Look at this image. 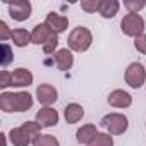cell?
Here are the masks:
<instances>
[{
	"label": "cell",
	"instance_id": "obj_14",
	"mask_svg": "<svg viewBox=\"0 0 146 146\" xmlns=\"http://www.w3.org/2000/svg\"><path fill=\"white\" fill-rule=\"evenodd\" d=\"M52 35H55L45 23H41V24H36L35 28H33V31H31V41H33V45H38V46H43L50 38H52Z\"/></svg>",
	"mask_w": 146,
	"mask_h": 146
},
{
	"label": "cell",
	"instance_id": "obj_29",
	"mask_svg": "<svg viewBox=\"0 0 146 146\" xmlns=\"http://www.w3.org/2000/svg\"><path fill=\"white\" fill-rule=\"evenodd\" d=\"M144 125H146V124H144Z\"/></svg>",
	"mask_w": 146,
	"mask_h": 146
},
{
	"label": "cell",
	"instance_id": "obj_19",
	"mask_svg": "<svg viewBox=\"0 0 146 146\" xmlns=\"http://www.w3.org/2000/svg\"><path fill=\"white\" fill-rule=\"evenodd\" d=\"M33 146H60V141L52 134H40L33 141Z\"/></svg>",
	"mask_w": 146,
	"mask_h": 146
},
{
	"label": "cell",
	"instance_id": "obj_1",
	"mask_svg": "<svg viewBox=\"0 0 146 146\" xmlns=\"http://www.w3.org/2000/svg\"><path fill=\"white\" fill-rule=\"evenodd\" d=\"M33 95L28 91H2L0 93V110L5 113L28 112L33 107Z\"/></svg>",
	"mask_w": 146,
	"mask_h": 146
},
{
	"label": "cell",
	"instance_id": "obj_28",
	"mask_svg": "<svg viewBox=\"0 0 146 146\" xmlns=\"http://www.w3.org/2000/svg\"><path fill=\"white\" fill-rule=\"evenodd\" d=\"M0 137H2V143H4V146H7V137H9V136H7L5 132H2V134H0Z\"/></svg>",
	"mask_w": 146,
	"mask_h": 146
},
{
	"label": "cell",
	"instance_id": "obj_27",
	"mask_svg": "<svg viewBox=\"0 0 146 146\" xmlns=\"http://www.w3.org/2000/svg\"><path fill=\"white\" fill-rule=\"evenodd\" d=\"M11 36H12V29L7 26L5 21H0V40H2V41H7Z\"/></svg>",
	"mask_w": 146,
	"mask_h": 146
},
{
	"label": "cell",
	"instance_id": "obj_5",
	"mask_svg": "<svg viewBox=\"0 0 146 146\" xmlns=\"http://www.w3.org/2000/svg\"><path fill=\"white\" fill-rule=\"evenodd\" d=\"M144 19L139 14H125L120 21V29L125 36L131 38H137L141 35H144Z\"/></svg>",
	"mask_w": 146,
	"mask_h": 146
},
{
	"label": "cell",
	"instance_id": "obj_21",
	"mask_svg": "<svg viewBox=\"0 0 146 146\" xmlns=\"http://www.w3.org/2000/svg\"><path fill=\"white\" fill-rule=\"evenodd\" d=\"M124 7L129 11V14H139L146 7V0H124Z\"/></svg>",
	"mask_w": 146,
	"mask_h": 146
},
{
	"label": "cell",
	"instance_id": "obj_24",
	"mask_svg": "<svg viewBox=\"0 0 146 146\" xmlns=\"http://www.w3.org/2000/svg\"><path fill=\"white\" fill-rule=\"evenodd\" d=\"M11 86H12V72H9V70L4 69L2 72H0V90L5 91Z\"/></svg>",
	"mask_w": 146,
	"mask_h": 146
},
{
	"label": "cell",
	"instance_id": "obj_3",
	"mask_svg": "<svg viewBox=\"0 0 146 146\" xmlns=\"http://www.w3.org/2000/svg\"><path fill=\"white\" fill-rule=\"evenodd\" d=\"M100 125L110 134V136H122L127 129H129V119L124 113L119 112H112L102 117Z\"/></svg>",
	"mask_w": 146,
	"mask_h": 146
},
{
	"label": "cell",
	"instance_id": "obj_25",
	"mask_svg": "<svg viewBox=\"0 0 146 146\" xmlns=\"http://www.w3.org/2000/svg\"><path fill=\"white\" fill-rule=\"evenodd\" d=\"M57 46H58V35H52V38L43 45V52L46 53V55H50V53H55V50H57Z\"/></svg>",
	"mask_w": 146,
	"mask_h": 146
},
{
	"label": "cell",
	"instance_id": "obj_23",
	"mask_svg": "<svg viewBox=\"0 0 146 146\" xmlns=\"http://www.w3.org/2000/svg\"><path fill=\"white\" fill-rule=\"evenodd\" d=\"M100 4H102V0H83L81 9L88 14H95V12L100 11Z\"/></svg>",
	"mask_w": 146,
	"mask_h": 146
},
{
	"label": "cell",
	"instance_id": "obj_4",
	"mask_svg": "<svg viewBox=\"0 0 146 146\" xmlns=\"http://www.w3.org/2000/svg\"><path fill=\"white\" fill-rule=\"evenodd\" d=\"M125 84L132 90H139L146 84V69L141 62H131L124 72Z\"/></svg>",
	"mask_w": 146,
	"mask_h": 146
},
{
	"label": "cell",
	"instance_id": "obj_17",
	"mask_svg": "<svg viewBox=\"0 0 146 146\" xmlns=\"http://www.w3.org/2000/svg\"><path fill=\"white\" fill-rule=\"evenodd\" d=\"M119 9H120V2H119V0H102L98 14L103 19H113L119 14Z\"/></svg>",
	"mask_w": 146,
	"mask_h": 146
},
{
	"label": "cell",
	"instance_id": "obj_8",
	"mask_svg": "<svg viewBox=\"0 0 146 146\" xmlns=\"http://www.w3.org/2000/svg\"><path fill=\"white\" fill-rule=\"evenodd\" d=\"M58 119H60L58 112L55 108H52V107H41L36 112V117H35V120L41 127H55L58 124Z\"/></svg>",
	"mask_w": 146,
	"mask_h": 146
},
{
	"label": "cell",
	"instance_id": "obj_15",
	"mask_svg": "<svg viewBox=\"0 0 146 146\" xmlns=\"http://www.w3.org/2000/svg\"><path fill=\"white\" fill-rule=\"evenodd\" d=\"M98 127L95 125V124H83L78 131H76V139H78V143L79 144H84V146H88L96 136H98Z\"/></svg>",
	"mask_w": 146,
	"mask_h": 146
},
{
	"label": "cell",
	"instance_id": "obj_22",
	"mask_svg": "<svg viewBox=\"0 0 146 146\" xmlns=\"http://www.w3.org/2000/svg\"><path fill=\"white\" fill-rule=\"evenodd\" d=\"M0 50H2V57H0V65H2V67H7V65H9V64L14 60V53H12V48H11L7 43H2Z\"/></svg>",
	"mask_w": 146,
	"mask_h": 146
},
{
	"label": "cell",
	"instance_id": "obj_20",
	"mask_svg": "<svg viewBox=\"0 0 146 146\" xmlns=\"http://www.w3.org/2000/svg\"><path fill=\"white\" fill-rule=\"evenodd\" d=\"M88 146H113V137L108 132H98V136Z\"/></svg>",
	"mask_w": 146,
	"mask_h": 146
},
{
	"label": "cell",
	"instance_id": "obj_26",
	"mask_svg": "<svg viewBox=\"0 0 146 146\" xmlns=\"http://www.w3.org/2000/svg\"><path fill=\"white\" fill-rule=\"evenodd\" d=\"M134 48L139 52V53H146V33L134 38Z\"/></svg>",
	"mask_w": 146,
	"mask_h": 146
},
{
	"label": "cell",
	"instance_id": "obj_7",
	"mask_svg": "<svg viewBox=\"0 0 146 146\" xmlns=\"http://www.w3.org/2000/svg\"><path fill=\"white\" fill-rule=\"evenodd\" d=\"M35 96H36V100L40 102L41 107H52L58 100V91H57L55 86L45 83V84H40L36 88V95Z\"/></svg>",
	"mask_w": 146,
	"mask_h": 146
},
{
	"label": "cell",
	"instance_id": "obj_13",
	"mask_svg": "<svg viewBox=\"0 0 146 146\" xmlns=\"http://www.w3.org/2000/svg\"><path fill=\"white\" fill-rule=\"evenodd\" d=\"M33 72L26 67H17L12 70V86L14 88H28L33 84Z\"/></svg>",
	"mask_w": 146,
	"mask_h": 146
},
{
	"label": "cell",
	"instance_id": "obj_11",
	"mask_svg": "<svg viewBox=\"0 0 146 146\" xmlns=\"http://www.w3.org/2000/svg\"><path fill=\"white\" fill-rule=\"evenodd\" d=\"M9 139L14 146H29L33 144L35 137L28 132V129L24 125H19V127H12L9 131Z\"/></svg>",
	"mask_w": 146,
	"mask_h": 146
},
{
	"label": "cell",
	"instance_id": "obj_16",
	"mask_svg": "<svg viewBox=\"0 0 146 146\" xmlns=\"http://www.w3.org/2000/svg\"><path fill=\"white\" fill-rule=\"evenodd\" d=\"M83 117H84V108L79 103H69L64 108V119L69 125L78 124L79 120H83Z\"/></svg>",
	"mask_w": 146,
	"mask_h": 146
},
{
	"label": "cell",
	"instance_id": "obj_18",
	"mask_svg": "<svg viewBox=\"0 0 146 146\" xmlns=\"http://www.w3.org/2000/svg\"><path fill=\"white\" fill-rule=\"evenodd\" d=\"M11 40H12V43H14L17 48H24V46H28L29 43H33V41H31V33H29L28 29H24V28L12 29Z\"/></svg>",
	"mask_w": 146,
	"mask_h": 146
},
{
	"label": "cell",
	"instance_id": "obj_12",
	"mask_svg": "<svg viewBox=\"0 0 146 146\" xmlns=\"http://www.w3.org/2000/svg\"><path fill=\"white\" fill-rule=\"evenodd\" d=\"M53 60H55L57 69L65 72V70L72 69V65H74V52L69 48H60L53 53Z\"/></svg>",
	"mask_w": 146,
	"mask_h": 146
},
{
	"label": "cell",
	"instance_id": "obj_9",
	"mask_svg": "<svg viewBox=\"0 0 146 146\" xmlns=\"http://www.w3.org/2000/svg\"><path fill=\"white\" fill-rule=\"evenodd\" d=\"M107 102L113 108H129L132 105V95L124 90H113L108 93Z\"/></svg>",
	"mask_w": 146,
	"mask_h": 146
},
{
	"label": "cell",
	"instance_id": "obj_10",
	"mask_svg": "<svg viewBox=\"0 0 146 146\" xmlns=\"http://www.w3.org/2000/svg\"><path fill=\"white\" fill-rule=\"evenodd\" d=\"M45 24L55 33V35H60V33H64V31H67V28H69V19L65 17V16H62V14H58V12H48L46 14V19H45Z\"/></svg>",
	"mask_w": 146,
	"mask_h": 146
},
{
	"label": "cell",
	"instance_id": "obj_6",
	"mask_svg": "<svg viewBox=\"0 0 146 146\" xmlns=\"http://www.w3.org/2000/svg\"><path fill=\"white\" fill-rule=\"evenodd\" d=\"M7 9H9V16L17 21V23H24L31 17V12H33V5L29 0H16V2H11L7 4Z\"/></svg>",
	"mask_w": 146,
	"mask_h": 146
},
{
	"label": "cell",
	"instance_id": "obj_2",
	"mask_svg": "<svg viewBox=\"0 0 146 146\" xmlns=\"http://www.w3.org/2000/svg\"><path fill=\"white\" fill-rule=\"evenodd\" d=\"M91 43H93V33L84 26L74 28L69 33V38H67V48L76 53H83V52L90 50Z\"/></svg>",
	"mask_w": 146,
	"mask_h": 146
}]
</instances>
